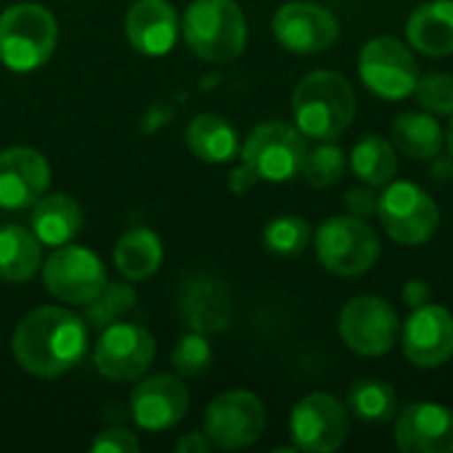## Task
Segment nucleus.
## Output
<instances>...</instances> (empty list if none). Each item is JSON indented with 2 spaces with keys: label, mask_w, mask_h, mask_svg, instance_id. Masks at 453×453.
Returning <instances> with one entry per match:
<instances>
[{
  "label": "nucleus",
  "mask_w": 453,
  "mask_h": 453,
  "mask_svg": "<svg viewBox=\"0 0 453 453\" xmlns=\"http://www.w3.org/2000/svg\"><path fill=\"white\" fill-rule=\"evenodd\" d=\"M188 390L173 374H154L130 393L133 422L146 433H165L180 425L188 414Z\"/></svg>",
  "instance_id": "obj_15"
},
{
  "label": "nucleus",
  "mask_w": 453,
  "mask_h": 453,
  "mask_svg": "<svg viewBox=\"0 0 453 453\" xmlns=\"http://www.w3.org/2000/svg\"><path fill=\"white\" fill-rule=\"evenodd\" d=\"M58 24L40 3H16L0 13V61L11 72L40 69L56 50Z\"/></svg>",
  "instance_id": "obj_4"
},
{
  "label": "nucleus",
  "mask_w": 453,
  "mask_h": 453,
  "mask_svg": "<svg viewBox=\"0 0 453 453\" xmlns=\"http://www.w3.org/2000/svg\"><path fill=\"white\" fill-rule=\"evenodd\" d=\"M178 32V16L167 0H138L125 13V37L141 56H167Z\"/></svg>",
  "instance_id": "obj_19"
},
{
  "label": "nucleus",
  "mask_w": 453,
  "mask_h": 453,
  "mask_svg": "<svg viewBox=\"0 0 453 453\" xmlns=\"http://www.w3.org/2000/svg\"><path fill=\"white\" fill-rule=\"evenodd\" d=\"M106 271L101 257L80 244H61L42 263V284L45 289L66 305L90 303L106 284Z\"/></svg>",
  "instance_id": "obj_12"
},
{
  "label": "nucleus",
  "mask_w": 453,
  "mask_h": 453,
  "mask_svg": "<svg viewBox=\"0 0 453 453\" xmlns=\"http://www.w3.org/2000/svg\"><path fill=\"white\" fill-rule=\"evenodd\" d=\"M183 316L196 332H220L228 326V297L220 284L212 279H199L186 287V295L180 300Z\"/></svg>",
  "instance_id": "obj_26"
},
{
  "label": "nucleus",
  "mask_w": 453,
  "mask_h": 453,
  "mask_svg": "<svg viewBox=\"0 0 453 453\" xmlns=\"http://www.w3.org/2000/svg\"><path fill=\"white\" fill-rule=\"evenodd\" d=\"M403 353L419 369H435L453 356V316L443 305L414 308L403 324Z\"/></svg>",
  "instance_id": "obj_16"
},
{
  "label": "nucleus",
  "mask_w": 453,
  "mask_h": 453,
  "mask_svg": "<svg viewBox=\"0 0 453 453\" xmlns=\"http://www.w3.org/2000/svg\"><path fill=\"white\" fill-rule=\"evenodd\" d=\"M186 146L207 165L231 162L239 154L236 127L220 114H196L186 127Z\"/></svg>",
  "instance_id": "obj_22"
},
{
  "label": "nucleus",
  "mask_w": 453,
  "mask_h": 453,
  "mask_svg": "<svg viewBox=\"0 0 453 453\" xmlns=\"http://www.w3.org/2000/svg\"><path fill=\"white\" fill-rule=\"evenodd\" d=\"M141 449L138 438L122 427H109V430H101L93 443H90V451L93 453H135Z\"/></svg>",
  "instance_id": "obj_34"
},
{
  "label": "nucleus",
  "mask_w": 453,
  "mask_h": 453,
  "mask_svg": "<svg viewBox=\"0 0 453 453\" xmlns=\"http://www.w3.org/2000/svg\"><path fill=\"white\" fill-rule=\"evenodd\" d=\"M265 406L250 390H226L204 411V435L215 449L236 451L260 441Z\"/></svg>",
  "instance_id": "obj_11"
},
{
  "label": "nucleus",
  "mask_w": 453,
  "mask_h": 453,
  "mask_svg": "<svg viewBox=\"0 0 453 453\" xmlns=\"http://www.w3.org/2000/svg\"><path fill=\"white\" fill-rule=\"evenodd\" d=\"M50 183L48 159L29 146H11L0 151V210L32 207Z\"/></svg>",
  "instance_id": "obj_17"
},
{
  "label": "nucleus",
  "mask_w": 453,
  "mask_h": 453,
  "mask_svg": "<svg viewBox=\"0 0 453 453\" xmlns=\"http://www.w3.org/2000/svg\"><path fill=\"white\" fill-rule=\"evenodd\" d=\"M29 228L45 247L69 244L82 228V210L69 194L40 196L29 212Z\"/></svg>",
  "instance_id": "obj_21"
},
{
  "label": "nucleus",
  "mask_w": 453,
  "mask_h": 453,
  "mask_svg": "<svg viewBox=\"0 0 453 453\" xmlns=\"http://www.w3.org/2000/svg\"><path fill=\"white\" fill-rule=\"evenodd\" d=\"M165 250L151 228L135 226L125 231L114 244V265L127 281H143L154 276L162 265Z\"/></svg>",
  "instance_id": "obj_25"
},
{
  "label": "nucleus",
  "mask_w": 453,
  "mask_h": 453,
  "mask_svg": "<svg viewBox=\"0 0 453 453\" xmlns=\"http://www.w3.org/2000/svg\"><path fill=\"white\" fill-rule=\"evenodd\" d=\"M358 74L364 85L382 101H403L414 93L419 64L411 45L398 37H372L358 56Z\"/></svg>",
  "instance_id": "obj_8"
},
{
  "label": "nucleus",
  "mask_w": 453,
  "mask_h": 453,
  "mask_svg": "<svg viewBox=\"0 0 453 453\" xmlns=\"http://www.w3.org/2000/svg\"><path fill=\"white\" fill-rule=\"evenodd\" d=\"M212 364V348L204 332H186L173 348V366L180 377H202Z\"/></svg>",
  "instance_id": "obj_32"
},
{
  "label": "nucleus",
  "mask_w": 453,
  "mask_h": 453,
  "mask_svg": "<svg viewBox=\"0 0 453 453\" xmlns=\"http://www.w3.org/2000/svg\"><path fill=\"white\" fill-rule=\"evenodd\" d=\"M42 244L32 228L8 223L0 226V281L24 284L42 265Z\"/></svg>",
  "instance_id": "obj_24"
},
{
  "label": "nucleus",
  "mask_w": 453,
  "mask_h": 453,
  "mask_svg": "<svg viewBox=\"0 0 453 453\" xmlns=\"http://www.w3.org/2000/svg\"><path fill=\"white\" fill-rule=\"evenodd\" d=\"M255 183H257V180H255V175H252V173H250L244 165H239V167L231 173V180H228L231 191H236V194H244V191H250Z\"/></svg>",
  "instance_id": "obj_38"
},
{
  "label": "nucleus",
  "mask_w": 453,
  "mask_h": 453,
  "mask_svg": "<svg viewBox=\"0 0 453 453\" xmlns=\"http://www.w3.org/2000/svg\"><path fill=\"white\" fill-rule=\"evenodd\" d=\"M295 125L305 138L337 141L356 117L353 85L332 69L305 74L292 93Z\"/></svg>",
  "instance_id": "obj_2"
},
{
  "label": "nucleus",
  "mask_w": 453,
  "mask_h": 453,
  "mask_svg": "<svg viewBox=\"0 0 453 453\" xmlns=\"http://www.w3.org/2000/svg\"><path fill=\"white\" fill-rule=\"evenodd\" d=\"M348 411L353 417H358L361 422L382 425V422H390L398 414V395H395L393 385L366 377V380H358V382L350 385V390H348Z\"/></svg>",
  "instance_id": "obj_28"
},
{
  "label": "nucleus",
  "mask_w": 453,
  "mask_h": 453,
  "mask_svg": "<svg viewBox=\"0 0 453 453\" xmlns=\"http://www.w3.org/2000/svg\"><path fill=\"white\" fill-rule=\"evenodd\" d=\"M417 104L430 114H453V77L443 72H430L417 80L414 93Z\"/></svg>",
  "instance_id": "obj_33"
},
{
  "label": "nucleus",
  "mask_w": 453,
  "mask_h": 453,
  "mask_svg": "<svg viewBox=\"0 0 453 453\" xmlns=\"http://www.w3.org/2000/svg\"><path fill=\"white\" fill-rule=\"evenodd\" d=\"M446 143H449V151L453 154V117L451 122H449V127H446Z\"/></svg>",
  "instance_id": "obj_39"
},
{
  "label": "nucleus",
  "mask_w": 453,
  "mask_h": 453,
  "mask_svg": "<svg viewBox=\"0 0 453 453\" xmlns=\"http://www.w3.org/2000/svg\"><path fill=\"white\" fill-rule=\"evenodd\" d=\"M242 165L265 183H287L300 175L308 143L297 125L284 119L260 122L244 141Z\"/></svg>",
  "instance_id": "obj_5"
},
{
  "label": "nucleus",
  "mask_w": 453,
  "mask_h": 453,
  "mask_svg": "<svg viewBox=\"0 0 453 453\" xmlns=\"http://www.w3.org/2000/svg\"><path fill=\"white\" fill-rule=\"evenodd\" d=\"M406 40L414 50L443 58L453 53V0H430L411 11Z\"/></svg>",
  "instance_id": "obj_20"
},
{
  "label": "nucleus",
  "mask_w": 453,
  "mask_h": 453,
  "mask_svg": "<svg viewBox=\"0 0 453 453\" xmlns=\"http://www.w3.org/2000/svg\"><path fill=\"white\" fill-rule=\"evenodd\" d=\"M348 406L329 393L305 395L289 417V435L297 451L332 453L348 438Z\"/></svg>",
  "instance_id": "obj_13"
},
{
  "label": "nucleus",
  "mask_w": 453,
  "mask_h": 453,
  "mask_svg": "<svg viewBox=\"0 0 453 453\" xmlns=\"http://www.w3.org/2000/svg\"><path fill=\"white\" fill-rule=\"evenodd\" d=\"M313 244L319 263L329 273L348 279L372 271L382 252L377 231L356 215H334L324 220L316 231Z\"/></svg>",
  "instance_id": "obj_6"
},
{
  "label": "nucleus",
  "mask_w": 453,
  "mask_h": 453,
  "mask_svg": "<svg viewBox=\"0 0 453 453\" xmlns=\"http://www.w3.org/2000/svg\"><path fill=\"white\" fill-rule=\"evenodd\" d=\"M395 446L403 453H453V409L411 403L395 419Z\"/></svg>",
  "instance_id": "obj_18"
},
{
  "label": "nucleus",
  "mask_w": 453,
  "mask_h": 453,
  "mask_svg": "<svg viewBox=\"0 0 453 453\" xmlns=\"http://www.w3.org/2000/svg\"><path fill=\"white\" fill-rule=\"evenodd\" d=\"M271 27L279 45L297 56L324 53L340 37L337 16L319 3H284Z\"/></svg>",
  "instance_id": "obj_14"
},
{
  "label": "nucleus",
  "mask_w": 453,
  "mask_h": 453,
  "mask_svg": "<svg viewBox=\"0 0 453 453\" xmlns=\"http://www.w3.org/2000/svg\"><path fill=\"white\" fill-rule=\"evenodd\" d=\"M393 146L411 159H435L446 143L441 122L430 111H403L390 125Z\"/></svg>",
  "instance_id": "obj_23"
},
{
  "label": "nucleus",
  "mask_w": 453,
  "mask_h": 453,
  "mask_svg": "<svg viewBox=\"0 0 453 453\" xmlns=\"http://www.w3.org/2000/svg\"><path fill=\"white\" fill-rule=\"evenodd\" d=\"M377 218L385 234L403 247H419L430 242L441 226V210L435 199L425 188L406 180H390L385 186V191L377 196Z\"/></svg>",
  "instance_id": "obj_7"
},
{
  "label": "nucleus",
  "mask_w": 453,
  "mask_h": 453,
  "mask_svg": "<svg viewBox=\"0 0 453 453\" xmlns=\"http://www.w3.org/2000/svg\"><path fill=\"white\" fill-rule=\"evenodd\" d=\"M345 210H348V215L369 218L372 212H377V194L372 188H366V186L350 188L345 194Z\"/></svg>",
  "instance_id": "obj_35"
},
{
  "label": "nucleus",
  "mask_w": 453,
  "mask_h": 453,
  "mask_svg": "<svg viewBox=\"0 0 453 453\" xmlns=\"http://www.w3.org/2000/svg\"><path fill=\"white\" fill-rule=\"evenodd\" d=\"M157 356V342L151 332L141 324L117 321L101 329V337L93 348L96 372L109 382H135L141 380Z\"/></svg>",
  "instance_id": "obj_9"
},
{
  "label": "nucleus",
  "mask_w": 453,
  "mask_h": 453,
  "mask_svg": "<svg viewBox=\"0 0 453 453\" xmlns=\"http://www.w3.org/2000/svg\"><path fill=\"white\" fill-rule=\"evenodd\" d=\"M430 287H427V281H422V279H411V281H406V287H403V303L414 311V308H422V305H427L430 303Z\"/></svg>",
  "instance_id": "obj_36"
},
{
  "label": "nucleus",
  "mask_w": 453,
  "mask_h": 453,
  "mask_svg": "<svg viewBox=\"0 0 453 453\" xmlns=\"http://www.w3.org/2000/svg\"><path fill=\"white\" fill-rule=\"evenodd\" d=\"M311 242V226L300 215H279L268 220L263 228V244L268 252L279 257H295L300 255Z\"/></svg>",
  "instance_id": "obj_31"
},
{
  "label": "nucleus",
  "mask_w": 453,
  "mask_h": 453,
  "mask_svg": "<svg viewBox=\"0 0 453 453\" xmlns=\"http://www.w3.org/2000/svg\"><path fill=\"white\" fill-rule=\"evenodd\" d=\"M342 342L364 356V358H380L393 350L401 324L393 305L374 295H358L345 303L340 321H337Z\"/></svg>",
  "instance_id": "obj_10"
},
{
  "label": "nucleus",
  "mask_w": 453,
  "mask_h": 453,
  "mask_svg": "<svg viewBox=\"0 0 453 453\" xmlns=\"http://www.w3.org/2000/svg\"><path fill=\"white\" fill-rule=\"evenodd\" d=\"M215 446L210 443V438L204 435V430L202 433H191V435H183L178 443H175V451L178 453H207L212 451Z\"/></svg>",
  "instance_id": "obj_37"
},
{
  "label": "nucleus",
  "mask_w": 453,
  "mask_h": 453,
  "mask_svg": "<svg viewBox=\"0 0 453 453\" xmlns=\"http://www.w3.org/2000/svg\"><path fill=\"white\" fill-rule=\"evenodd\" d=\"M345 167H348L345 151L334 141H319V146L308 149L300 175L313 188H329L342 180Z\"/></svg>",
  "instance_id": "obj_30"
},
{
  "label": "nucleus",
  "mask_w": 453,
  "mask_h": 453,
  "mask_svg": "<svg viewBox=\"0 0 453 453\" xmlns=\"http://www.w3.org/2000/svg\"><path fill=\"white\" fill-rule=\"evenodd\" d=\"M188 48L212 64H226L247 48V19L236 0H194L183 13Z\"/></svg>",
  "instance_id": "obj_3"
},
{
  "label": "nucleus",
  "mask_w": 453,
  "mask_h": 453,
  "mask_svg": "<svg viewBox=\"0 0 453 453\" xmlns=\"http://www.w3.org/2000/svg\"><path fill=\"white\" fill-rule=\"evenodd\" d=\"M16 364L40 380H56L69 374L88 353V324L82 316L45 305L29 311L11 340Z\"/></svg>",
  "instance_id": "obj_1"
},
{
  "label": "nucleus",
  "mask_w": 453,
  "mask_h": 453,
  "mask_svg": "<svg viewBox=\"0 0 453 453\" xmlns=\"http://www.w3.org/2000/svg\"><path fill=\"white\" fill-rule=\"evenodd\" d=\"M138 303V295L130 284H122V281H106L104 289L90 300L85 303V324L88 326H96V329H106L117 321H122L125 313H130Z\"/></svg>",
  "instance_id": "obj_29"
},
{
  "label": "nucleus",
  "mask_w": 453,
  "mask_h": 453,
  "mask_svg": "<svg viewBox=\"0 0 453 453\" xmlns=\"http://www.w3.org/2000/svg\"><path fill=\"white\" fill-rule=\"evenodd\" d=\"M350 167L361 183H366L372 188L388 186L398 173V157H395L393 141H388L382 135L361 138L350 151Z\"/></svg>",
  "instance_id": "obj_27"
}]
</instances>
